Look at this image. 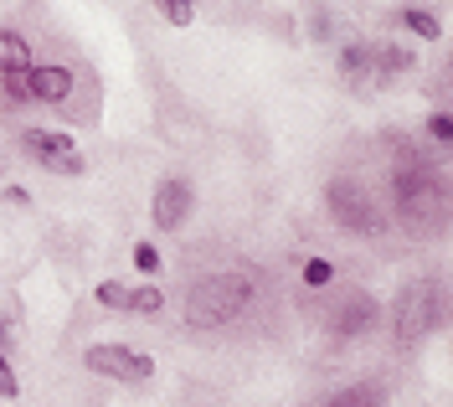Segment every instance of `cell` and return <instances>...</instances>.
<instances>
[{"instance_id":"1","label":"cell","mask_w":453,"mask_h":407,"mask_svg":"<svg viewBox=\"0 0 453 407\" xmlns=\"http://www.w3.org/2000/svg\"><path fill=\"white\" fill-rule=\"evenodd\" d=\"M248 299H253V284L242 273H211V279H201L196 289H191L186 320L196 325V330H217V325L237 320L248 310Z\"/></svg>"},{"instance_id":"2","label":"cell","mask_w":453,"mask_h":407,"mask_svg":"<svg viewBox=\"0 0 453 407\" xmlns=\"http://www.w3.org/2000/svg\"><path fill=\"white\" fill-rule=\"evenodd\" d=\"M325 202H330V217H335L345 233H381V206L371 202V191L361 180H350V175H335L330 180V191H325Z\"/></svg>"},{"instance_id":"3","label":"cell","mask_w":453,"mask_h":407,"mask_svg":"<svg viewBox=\"0 0 453 407\" xmlns=\"http://www.w3.org/2000/svg\"><path fill=\"white\" fill-rule=\"evenodd\" d=\"M83 361H88V372H98V377H109V381H150V372H155V361H150L144 350L113 346V341L88 346Z\"/></svg>"},{"instance_id":"4","label":"cell","mask_w":453,"mask_h":407,"mask_svg":"<svg viewBox=\"0 0 453 407\" xmlns=\"http://www.w3.org/2000/svg\"><path fill=\"white\" fill-rule=\"evenodd\" d=\"M392 325H396V335H402L407 346L423 341L427 330H433V284H407V289L396 294Z\"/></svg>"},{"instance_id":"5","label":"cell","mask_w":453,"mask_h":407,"mask_svg":"<svg viewBox=\"0 0 453 407\" xmlns=\"http://www.w3.org/2000/svg\"><path fill=\"white\" fill-rule=\"evenodd\" d=\"M396 206L407 222H427V211L443 206V186L427 175V165L423 171H396Z\"/></svg>"},{"instance_id":"6","label":"cell","mask_w":453,"mask_h":407,"mask_svg":"<svg viewBox=\"0 0 453 407\" xmlns=\"http://www.w3.org/2000/svg\"><path fill=\"white\" fill-rule=\"evenodd\" d=\"M21 150H27V155H36L47 171L83 175V155H78V145H73L67 134H52V129H27V134H21Z\"/></svg>"},{"instance_id":"7","label":"cell","mask_w":453,"mask_h":407,"mask_svg":"<svg viewBox=\"0 0 453 407\" xmlns=\"http://www.w3.org/2000/svg\"><path fill=\"white\" fill-rule=\"evenodd\" d=\"M98 304L104 310H134V315H155L160 304H165V294L155 289V284H140V289H129V284H98Z\"/></svg>"},{"instance_id":"8","label":"cell","mask_w":453,"mask_h":407,"mask_svg":"<svg viewBox=\"0 0 453 407\" xmlns=\"http://www.w3.org/2000/svg\"><path fill=\"white\" fill-rule=\"evenodd\" d=\"M155 227L160 233H175L186 217H191V186L186 180H160V191H155Z\"/></svg>"},{"instance_id":"9","label":"cell","mask_w":453,"mask_h":407,"mask_svg":"<svg viewBox=\"0 0 453 407\" xmlns=\"http://www.w3.org/2000/svg\"><path fill=\"white\" fill-rule=\"evenodd\" d=\"M27 98H36V104H62V98H73V73L67 67H27Z\"/></svg>"},{"instance_id":"10","label":"cell","mask_w":453,"mask_h":407,"mask_svg":"<svg viewBox=\"0 0 453 407\" xmlns=\"http://www.w3.org/2000/svg\"><path fill=\"white\" fill-rule=\"evenodd\" d=\"M381 320V304L376 299H366V294H345V304L335 310V330L340 335H361V330H371V325Z\"/></svg>"},{"instance_id":"11","label":"cell","mask_w":453,"mask_h":407,"mask_svg":"<svg viewBox=\"0 0 453 407\" xmlns=\"http://www.w3.org/2000/svg\"><path fill=\"white\" fill-rule=\"evenodd\" d=\"M31 67V42L27 36H21V31H0V73H5V78H21V73H27Z\"/></svg>"},{"instance_id":"12","label":"cell","mask_w":453,"mask_h":407,"mask_svg":"<svg viewBox=\"0 0 453 407\" xmlns=\"http://www.w3.org/2000/svg\"><path fill=\"white\" fill-rule=\"evenodd\" d=\"M325 407H387V381H356V387L335 392Z\"/></svg>"},{"instance_id":"13","label":"cell","mask_w":453,"mask_h":407,"mask_svg":"<svg viewBox=\"0 0 453 407\" xmlns=\"http://www.w3.org/2000/svg\"><path fill=\"white\" fill-rule=\"evenodd\" d=\"M371 67H376V73H407V67H412V52L387 47V52H376V58H371Z\"/></svg>"},{"instance_id":"14","label":"cell","mask_w":453,"mask_h":407,"mask_svg":"<svg viewBox=\"0 0 453 407\" xmlns=\"http://www.w3.org/2000/svg\"><path fill=\"white\" fill-rule=\"evenodd\" d=\"M366 67H371V52H366V47H345V52H340V73H350V78H361Z\"/></svg>"},{"instance_id":"15","label":"cell","mask_w":453,"mask_h":407,"mask_svg":"<svg viewBox=\"0 0 453 407\" xmlns=\"http://www.w3.org/2000/svg\"><path fill=\"white\" fill-rule=\"evenodd\" d=\"M402 21H407V31H418V36H427V42L443 31V27H438V16H427V11H407Z\"/></svg>"},{"instance_id":"16","label":"cell","mask_w":453,"mask_h":407,"mask_svg":"<svg viewBox=\"0 0 453 407\" xmlns=\"http://www.w3.org/2000/svg\"><path fill=\"white\" fill-rule=\"evenodd\" d=\"M304 279H310L314 289H325V284L335 279V268H330V263H325V258H310V263H304Z\"/></svg>"},{"instance_id":"17","label":"cell","mask_w":453,"mask_h":407,"mask_svg":"<svg viewBox=\"0 0 453 407\" xmlns=\"http://www.w3.org/2000/svg\"><path fill=\"white\" fill-rule=\"evenodd\" d=\"M16 392H21V381H16L11 361H5V350H0V397H16Z\"/></svg>"},{"instance_id":"18","label":"cell","mask_w":453,"mask_h":407,"mask_svg":"<svg viewBox=\"0 0 453 407\" xmlns=\"http://www.w3.org/2000/svg\"><path fill=\"white\" fill-rule=\"evenodd\" d=\"M134 263H140V273H155V268H160V253H155L150 242H140V248H134Z\"/></svg>"},{"instance_id":"19","label":"cell","mask_w":453,"mask_h":407,"mask_svg":"<svg viewBox=\"0 0 453 407\" xmlns=\"http://www.w3.org/2000/svg\"><path fill=\"white\" fill-rule=\"evenodd\" d=\"M427 124H433V140H449V134H453V119L449 114H433Z\"/></svg>"},{"instance_id":"20","label":"cell","mask_w":453,"mask_h":407,"mask_svg":"<svg viewBox=\"0 0 453 407\" xmlns=\"http://www.w3.org/2000/svg\"><path fill=\"white\" fill-rule=\"evenodd\" d=\"M11 335H16V330H11V320H5V315H0V346H5Z\"/></svg>"}]
</instances>
